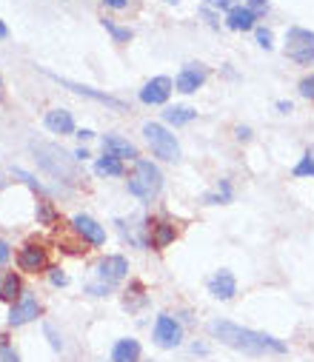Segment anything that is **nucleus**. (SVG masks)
Listing matches in <instances>:
<instances>
[{
    "instance_id": "obj_29",
    "label": "nucleus",
    "mask_w": 314,
    "mask_h": 362,
    "mask_svg": "<svg viewBox=\"0 0 314 362\" xmlns=\"http://www.w3.org/2000/svg\"><path fill=\"white\" fill-rule=\"evenodd\" d=\"M49 280H52V286H66L69 283V277L63 274L60 268H49Z\"/></svg>"
},
{
    "instance_id": "obj_2",
    "label": "nucleus",
    "mask_w": 314,
    "mask_h": 362,
    "mask_svg": "<svg viewBox=\"0 0 314 362\" xmlns=\"http://www.w3.org/2000/svg\"><path fill=\"white\" fill-rule=\"evenodd\" d=\"M29 148L35 151L38 165H40L49 177L63 180V183H77V180H80V168H77V163H74V154L69 157L60 146L46 143V140H32Z\"/></svg>"
},
{
    "instance_id": "obj_44",
    "label": "nucleus",
    "mask_w": 314,
    "mask_h": 362,
    "mask_svg": "<svg viewBox=\"0 0 314 362\" xmlns=\"http://www.w3.org/2000/svg\"><path fill=\"white\" fill-rule=\"evenodd\" d=\"M163 4H177V0H163Z\"/></svg>"
},
{
    "instance_id": "obj_25",
    "label": "nucleus",
    "mask_w": 314,
    "mask_h": 362,
    "mask_svg": "<svg viewBox=\"0 0 314 362\" xmlns=\"http://www.w3.org/2000/svg\"><path fill=\"white\" fill-rule=\"evenodd\" d=\"M103 26H106V32H109L118 43H129V40H132V32H129V29H123V26H118L115 21H103Z\"/></svg>"
},
{
    "instance_id": "obj_30",
    "label": "nucleus",
    "mask_w": 314,
    "mask_h": 362,
    "mask_svg": "<svg viewBox=\"0 0 314 362\" xmlns=\"http://www.w3.org/2000/svg\"><path fill=\"white\" fill-rule=\"evenodd\" d=\"M249 9L254 15H266L269 12V0H249Z\"/></svg>"
},
{
    "instance_id": "obj_37",
    "label": "nucleus",
    "mask_w": 314,
    "mask_h": 362,
    "mask_svg": "<svg viewBox=\"0 0 314 362\" xmlns=\"http://www.w3.org/2000/svg\"><path fill=\"white\" fill-rule=\"evenodd\" d=\"M77 137H80V140H91V137H94V132H89V129H80V132H77Z\"/></svg>"
},
{
    "instance_id": "obj_35",
    "label": "nucleus",
    "mask_w": 314,
    "mask_h": 362,
    "mask_svg": "<svg viewBox=\"0 0 314 362\" xmlns=\"http://www.w3.org/2000/svg\"><path fill=\"white\" fill-rule=\"evenodd\" d=\"M235 132H237V140H252V129L249 126H237Z\"/></svg>"
},
{
    "instance_id": "obj_21",
    "label": "nucleus",
    "mask_w": 314,
    "mask_h": 362,
    "mask_svg": "<svg viewBox=\"0 0 314 362\" xmlns=\"http://www.w3.org/2000/svg\"><path fill=\"white\" fill-rule=\"evenodd\" d=\"M174 237H177V228H174L172 223H157V226L152 228V245H155V248H166V245H172Z\"/></svg>"
},
{
    "instance_id": "obj_24",
    "label": "nucleus",
    "mask_w": 314,
    "mask_h": 362,
    "mask_svg": "<svg viewBox=\"0 0 314 362\" xmlns=\"http://www.w3.org/2000/svg\"><path fill=\"white\" fill-rule=\"evenodd\" d=\"M229 200H232V186L226 183V180L220 183L218 192H212V194H206V197H203V203H208V206H215V203H229Z\"/></svg>"
},
{
    "instance_id": "obj_28",
    "label": "nucleus",
    "mask_w": 314,
    "mask_h": 362,
    "mask_svg": "<svg viewBox=\"0 0 314 362\" xmlns=\"http://www.w3.org/2000/svg\"><path fill=\"white\" fill-rule=\"evenodd\" d=\"M300 95L305 100H314V74H308V77L300 80Z\"/></svg>"
},
{
    "instance_id": "obj_20",
    "label": "nucleus",
    "mask_w": 314,
    "mask_h": 362,
    "mask_svg": "<svg viewBox=\"0 0 314 362\" xmlns=\"http://www.w3.org/2000/svg\"><path fill=\"white\" fill-rule=\"evenodd\" d=\"M194 117H197V112L189 109V106H172V109L163 112V120H166L169 126H186V123H191Z\"/></svg>"
},
{
    "instance_id": "obj_31",
    "label": "nucleus",
    "mask_w": 314,
    "mask_h": 362,
    "mask_svg": "<svg viewBox=\"0 0 314 362\" xmlns=\"http://www.w3.org/2000/svg\"><path fill=\"white\" fill-rule=\"evenodd\" d=\"M257 43H260L263 49H271V32L260 26V29H257Z\"/></svg>"
},
{
    "instance_id": "obj_27",
    "label": "nucleus",
    "mask_w": 314,
    "mask_h": 362,
    "mask_svg": "<svg viewBox=\"0 0 314 362\" xmlns=\"http://www.w3.org/2000/svg\"><path fill=\"white\" fill-rule=\"evenodd\" d=\"M0 362H21L18 351H15L9 342H0Z\"/></svg>"
},
{
    "instance_id": "obj_22",
    "label": "nucleus",
    "mask_w": 314,
    "mask_h": 362,
    "mask_svg": "<svg viewBox=\"0 0 314 362\" xmlns=\"http://www.w3.org/2000/svg\"><path fill=\"white\" fill-rule=\"evenodd\" d=\"M23 294H21V280L15 274H9L4 280V291H0V300H6V303H18Z\"/></svg>"
},
{
    "instance_id": "obj_41",
    "label": "nucleus",
    "mask_w": 314,
    "mask_h": 362,
    "mask_svg": "<svg viewBox=\"0 0 314 362\" xmlns=\"http://www.w3.org/2000/svg\"><path fill=\"white\" fill-rule=\"evenodd\" d=\"M191 351H194V354H206V345H197V342H194Z\"/></svg>"
},
{
    "instance_id": "obj_40",
    "label": "nucleus",
    "mask_w": 314,
    "mask_h": 362,
    "mask_svg": "<svg viewBox=\"0 0 314 362\" xmlns=\"http://www.w3.org/2000/svg\"><path fill=\"white\" fill-rule=\"evenodd\" d=\"M86 157H89V151H86V148H77V151H74V160H86Z\"/></svg>"
},
{
    "instance_id": "obj_14",
    "label": "nucleus",
    "mask_w": 314,
    "mask_h": 362,
    "mask_svg": "<svg viewBox=\"0 0 314 362\" xmlns=\"http://www.w3.org/2000/svg\"><path fill=\"white\" fill-rule=\"evenodd\" d=\"M208 294L215 300H232L237 294V280L232 271H218V274L208 280Z\"/></svg>"
},
{
    "instance_id": "obj_32",
    "label": "nucleus",
    "mask_w": 314,
    "mask_h": 362,
    "mask_svg": "<svg viewBox=\"0 0 314 362\" xmlns=\"http://www.w3.org/2000/svg\"><path fill=\"white\" fill-rule=\"evenodd\" d=\"M206 6H208V9H212V6H215V9H232L235 0H206Z\"/></svg>"
},
{
    "instance_id": "obj_4",
    "label": "nucleus",
    "mask_w": 314,
    "mask_h": 362,
    "mask_svg": "<svg viewBox=\"0 0 314 362\" xmlns=\"http://www.w3.org/2000/svg\"><path fill=\"white\" fill-rule=\"evenodd\" d=\"M143 134H146L155 157L169 160V163H177L180 160V146H177V140H174V134L169 129H163L160 123H146L143 126Z\"/></svg>"
},
{
    "instance_id": "obj_18",
    "label": "nucleus",
    "mask_w": 314,
    "mask_h": 362,
    "mask_svg": "<svg viewBox=\"0 0 314 362\" xmlns=\"http://www.w3.org/2000/svg\"><path fill=\"white\" fill-rule=\"evenodd\" d=\"M115 362H138L140 359V342L138 339H120L112 351Z\"/></svg>"
},
{
    "instance_id": "obj_36",
    "label": "nucleus",
    "mask_w": 314,
    "mask_h": 362,
    "mask_svg": "<svg viewBox=\"0 0 314 362\" xmlns=\"http://www.w3.org/2000/svg\"><path fill=\"white\" fill-rule=\"evenodd\" d=\"M46 334L52 337V348H60V345H63V342H60V339L55 337V331H52V325H46Z\"/></svg>"
},
{
    "instance_id": "obj_3",
    "label": "nucleus",
    "mask_w": 314,
    "mask_h": 362,
    "mask_svg": "<svg viewBox=\"0 0 314 362\" xmlns=\"http://www.w3.org/2000/svg\"><path fill=\"white\" fill-rule=\"evenodd\" d=\"M163 189V174L160 168L152 163V160H135V171L129 174V192L143 200V203H152Z\"/></svg>"
},
{
    "instance_id": "obj_6",
    "label": "nucleus",
    "mask_w": 314,
    "mask_h": 362,
    "mask_svg": "<svg viewBox=\"0 0 314 362\" xmlns=\"http://www.w3.org/2000/svg\"><path fill=\"white\" fill-rule=\"evenodd\" d=\"M94 271H97V280L106 283V286L112 288V286H118V283L126 280L129 262H126V257H120V254H109V257H103V259L94 265Z\"/></svg>"
},
{
    "instance_id": "obj_7",
    "label": "nucleus",
    "mask_w": 314,
    "mask_h": 362,
    "mask_svg": "<svg viewBox=\"0 0 314 362\" xmlns=\"http://www.w3.org/2000/svg\"><path fill=\"white\" fill-rule=\"evenodd\" d=\"M152 337H155V342H157L160 348H177V345H180V339H183V325H180L174 317L160 314V317H157V322H155Z\"/></svg>"
},
{
    "instance_id": "obj_17",
    "label": "nucleus",
    "mask_w": 314,
    "mask_h": 362,
    "mask_svg": "<svg viewBox=\"0 0 314 362\" xmlns=\"http://www.w3.org/2000/svg\"><path fill=\"white\" fill-rule=\"evenodd\" d=\"M46 129L55 132V134H72V132H74V117H72V112H66V109H52V112H46Z\"/></svg>"
},
{
    "instance_id": "obj_34",
    "label": "nucleus",
    "mask_w": 314,
    "mask_h": 362,
    "mask_svg": "<svg viewBox=\"0 0 314 362\" xmlns=\"http://www.w3.org/2000/svg\"><path fill=\"white\" fill-rule=\"evenodd\" d=\"M103 4H106L109 9H126V6H129V0H103Z\"/></svg>"
},
{
    "instance_id": "obj_38",
    "label": "nucleus",
    "mask_w": 314,
    "mask_h": 362,
    "mask_svg": "<svg viewBox=\"0 0 314 362\" xmlns=\"http://www.w3.org/2000/svg\"><path fill=\"white\" fill-rule=\"evenodd\" d=\"M277 109H280L283 115H288V112H291V103H286V100H280V103H277Z\"/></svg>"
},
{
    "instance_id": "obj_15",
    "label": "nucleus",
    "mask_w": 314,
    "mask_h": 362,
    "mask_svg": "<svg viewBox=\"0 0 314 362\" xmlns=\"http://www.w3.org/2000/svg\"><path fill=\"white\" fill-rule=\"evenodd\" d=\"M103 154H112L118 160H140L138 148L129 140H123L120 134H106V137H103Z\"/></svg>"
},
{
    "instance_id": "obj_42",
    "label": "nucleus",
    "mask_w": 314,
    "mask_h": 362,
    "mask_svg": "<svg viewBox=\"0 0 314 362\" xmlns=\"http://www.w3.org/2000/svg\"><path fill=\"white\" fill-rule=\"evenodd\" d=\"M0 100H4V80H0Z\"/></svg>"
},
{
    "instance_id": "obj_13",
    "label": "nucleus",
    "mask_w": 314,
    "mask_h": 362,
    "mask_svg": "<svg viewBox=\"0 0 314 362\" xmlns=\"http://www.w3.org/2000/svg\"><path fill=\"white\" fill-rule=\"evenodd\" d=\"M72 226H74V231H77L86 243H91V245H103V243H106V231H103V226H100L97 220L86 217V214H74Z\"/></svg>"
},
{
    "instance_id": "obj_9",
    "label": "nucleus",
    "mask_w": 314,
    "mask_h": 362,
    "mask_svg": "<svg viewBox=\"0 0 314 362\" xmlns=\"http://www.w3.org/2000/svg\"><path fill=\"white\" fill-rule=\"evenodd\" d=\"M206 77H208V69H206L203 63H189V66H183V71L177 74L174 88H177V92H183V95H191V92H197V88L206 83Z\"/></svg>"
},
{
    "instance_id": "obj_19",
    "label": "nucleus",
    "mask_w": 314,
    "mask_h": 362,
    "mask_svg": "<svg viewBox=\"0 0 314 362\" xmlns=\"http://www.w3.org/2000/svg\"><path fill=\"white\" fill-rule=\"evenodd\" d=\"M94 171L100 177H120L123 174V160L112 157V154H103L97 163H94Z\"/></svg>"
},
{
    "instance_id": "obj_39",
    "label": "nucleus",
    "mask_w": 314,
    "mask_h": 362,
    "mask_svg": "<svg viewBox=\"0 0 314 362\" xmlns=\"http://www.w3.org/2000/svg\"><path fill=\"white\" fill-rule=\"evenodd\" d=\"M4 37H9V26H6L4 21H0V40H4Z\"/></svg>"
},
{
    "instance_id": "obj_12",
    "label": "nucleus",
    "mask_w": 314,
    "mask_h": 362,
    "mask_svg": "<svg viewBox=\"0 0 314 362\" xmlns=\"http://www.w3.org/2000/svg\"><path fill=\"white\" fill-rule=\"evenodd\" d=\"M18 265H21V271H26V274H38V271H43L49 265L46 248L43 245H35V243L23 245L21 254H18Z\"/></svg>"
},
{
    "instance_id": "obj_8",
    "label": "nucleus",
    "mask_w": 314,
    "mask_h": 362,
    "mask_svg": "<svg viewBox=\"0 0 314 362\" xmlns=\"http://www.w3.org/2000/svg\"><path fill=\"white\" fill-rule=\"evenodd\" d=\"M49 77H52V80H57L60 86L72 88L74 95L91 98V100H97V103H106V106H112L115 112H126V103H123V100H118V98H112V95H106V92H94L91 86H80V83H72V80H66V77H60V74H52V71H49Z\"/></svg>"
},
{
    "instance_id": "obj_23",
    "label": "nucleus",
    "mask_w": 314,
    "mask_h": 362,
    "mask_svg": "<svg viewBox=\"0 0 314 362\" xmlns=\"http://www.w3.org/2000/svg\"><path fill=\"white\" fill-rule=\"evenodd\" d=\"M57 223V211L49 200H40L38 203V226H55Z\"/></svg>"
},
{
    "instance_id": "obj_16",
    "label": "nucleus",
    "mask_w": 314,
    "mask_h": 362,
    "mask_svg": "<svg viewBox=\"0 0 314 362\" xmlns=\"http://www.w3.org/2000/svg\"><path fill=\"white\" fill-rule=\"evenodd\" d=\"M254 21H257V15L249 6H232L226 12V26L232 32H249V29H254Z\"/></svg>"
},
{
    "instance_id": "obj_33",
    "label": "nucleus",
    "mask_w": 314,
    "mask_h": 362,
    "mask_svg": "<svg viewBox=\"0 0 314 362\" xmlns=\"http://www.w3.org/2000/svg\"><path fill=\"white\" fill-rule=\"evenodd\" d=\"M9 257H12V251H9V243H6V240H0V265H4Z\"/></svg>"
},
{
    "instance_id": "obj_5",
    "label": "nucleus",
    "mask_w": 314,
    "mask_h": 362,
    "mask_svg": "<svg viewBox=\"0 0 314 362\" xmlns=\"http://www.w3.org/2000/svg\"><path fill=\"white\" fill-rule=\"evenodd\" d=\"M286 54L294 63H300V66L314 63V32L300 29V26H291L288 35H286Z\"/></svg>"
},
{
    "instance_id": "obj_1",
    "label": "nucleus",
    "mask_w": 314,
    "mask_h": 362,
    "mask_svg": "<svg viewBox=\"0 0 314 362\" xmlns=\"http://www.w3.org/2000/svg\"><path fill=\"white\" fill-rule=\"evenodd\" d=\"M208 334L215 339H220L223 345L243 351V354H286V342L263 334V331H252V328H240L229 320H215L208 322Z\"/></svg>"
},
{
    "instance_id": "obj_10",
    "label": "nucleus",
    "mask_w": 314,
    "mask_h": 362,
    "mask_svg": "<svg viewBox=\"0 0 314 362\" xmlns=\"http://www.w3.org/2000/svg\"><path fill=\"white\" fill-rule=\"evenodd\" d=\"M38 314H40L38 297H35L32 291H23V297H21V300L12 305V311H9V325H26V322L38 320Z\"/></svg>"
},
{
    "instance_id": "obj_43",
    "label": "nucleus",
    "mask_w": 314,
    "mask_h": 362,
    "mask_svg": "<svg viewBox=\"0 0 314 362\" xmlns=\"http://www.w3.org/2000/svg\"><path fill=\"white\" fill-rule=\"evenodd\" d=\"M0 291H4V277H0Z\"/></svg>"
},
{
    "instance_id": "obj_11",
    "label": "nucleus",
    "mask_w": 314,
    "mask_h": 362,
    "mask_svg": "<svg viewBox=\"0 0 314 362\" xmlns=\"http://www.w3.org/2000/svg\"><path fill=\"white\" fill-rule=\"evenodd\" d=\"M169 95H172V80H169L166 74L152 77V80L140 88V100H143L146 106H163V103L169 100Z\"/></svg>"
},
{
    "instance_id": "obj_26",
    "label": "nucleus",
    "mask_w": 314,
    "mask_h": 362,
    "mask_svg": "<svg viewBox=\"0 0 314 362\" xmlns=\"http://www.w3.org/2000/svg\"><path fill=\"white\" fill-rule=\"evenodd\" d=\"M294 174H297V177H314V154H311V151L303 154V160L294 165Z\"/></svg>"
}]
</instances>
